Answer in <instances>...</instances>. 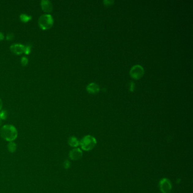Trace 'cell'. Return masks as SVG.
Returning <instances> with one entry per match:
<instances>
[{
    "instance_id": "cell-1",
    "label": "cell",
    "mask_w": 193,
    "mask_h": 193,
    "mask_svg": "<svg viewBox=\"0 0 193 193\" xmlns=\"http://www.w3.org/2000/svg\"><path fill=\"white\" fill-rule=\"evenodd\" d=\"M18 135V130L13 125H5L0 129V135L6 141L10 142L15 141Z\"/></svg>"
},
{
    "instance_id": "cell-2",
    "label": "cell",
    "mask_w": 193,
    "mask_h": 193,
    "mask_svg": "<svg viewBox=\"0 0 193 193\" xmlns=\"http://www.w3.org/2000/svg\"><path fill=\"white\" fill-rule=\"evenodd\" d=\"M97 144L96 138L91 135H85L80 141L79 146L83 150L89 151L95 148Z\"/></svg>"
},
{
    "instance_id": "cell-3",
    "label": "cell",
    "mask_w": 193,
    "mask_h": 193,
    "mask_svg": "<svg viewBox=\"0 0 193 193\" xmlns=\"http://www.w3.org/2000/svg\"><path fill=\"white\" fill-rule=\"evenodd\" d=\"M54 23V19L52 15L49 14H44L40 16L38 19V25L42 30L50 29Z\"/></svg>"
},
{
    "instance_id": "cell-4",
    "label": "cell",
    "mask_w": 193,
    "mask_h": 193,
    "mask_svg": "<svg viewBox=\"0 0 193 193\" xmlns=\"http://www.w3.org/2000/svg\"><path fill=\"white\" fill-rule=\"evenodd\" d=\"M145 73L143 67L140 65H134L131 68L130 70V75L134 79H139L141 78Z\"/></svg>"
},
{
    "instance_id": "cell-5",
    "label": "cell",
    "mask_w": 193,
    "mask_h": 193,
    "mask_svg": "<svg viewBox=\"0 0 193 193\" xmlns=\"http://www.w3.org/2000/svg\"><path fill=\"white\" fill-rule=\"evenodd\" d=\"M159 187L161 193H169L172 189V185L168 178H163L160 180L159 183Z\"/></svg>"
},
{
    "instance_id": "cell-6",
    "label": "cell",
    "mask_w": 193,
    "mask_h": 193,
    "mask_svg": "<svg viewBox=\"0 0 193 193\" xmlns=\"http://www.w3.org/2000/svg\"><path fill=\"white\" fill-rule=\"evenodd\" d=\"M83 156V152L82 150L79 148H74L71 149L69 153V158L71 160L77 161L78 160L81 159Z\"/></svg>"
},
{
    "instance_id": "cell-7",
    "label": "cell",
    "mask_w": 193,
    "mask_h": 193,
    "mask_svg": "<svg viewBox=\"0 0 193 193\" xmlns=\"http://www.w3.org/2000/svg\"><path fill=\"white\" fill-rule=\"evenodd\" d=\"M25 45L20 43L13 44L10 47V49L11 52L15 55H21L23 53Z\"/></svg>"
},
{
    "instance_id": "cell-8",
    "label": "cell",
    "mask_w": 193,
    "mask_h": 193,
    "mask_svg": "<svg viewBox=\"0 0 193 193\" xmlns=\"http://www.w3.org/2000/svg\"><path fill=\"white\" fill-rule=\"evenodd\" d=\"M41 9L45 13H51L53 10V4L49 0H42L40 2Z\"/></svg>"
},
{
    "instance_id": "cell-9",
    "label": "cell",
    "mask_w": 193,
    "mask_h": 193,
    "mask_svg": "<svg viewBox=\"0 0 193 193\" xmlns=\"http://www.w3.org/2000/svg\"><path fill=\"white\" fill-rule=\"evenodd\" d=\"M87 90L90 93H96L100 90L99 86L95 83H91L87 86Z\"/></svg>"
},
{
    "instance_id": "cell-10",
    "label": "cell",
    "mask_w": 193,
    "mask_h": 193,
    "mask_svg": "<svg viewBox=\"0 0 193 193\" xmlns=\"http://www.w3.org/2000/svg\"><path fill=\"white\" fill-rule=\"evenodd\" d=\"M80 141L78 138L74 136H72L69 138L68 139V144L69 145L73 148H77L79 146Z\"/></svg>"
},
{
    "instance_id": "cell-11",
    "label": "cell",
    "mask_w": 193,
    "mask_h": 193,
    "mask_svg": "<svg viewBox=\"0 0 193 193\" xmlns=\"http://www.w3.org/2000/svg\"><path fill=\"white\" fill-rule=\"evenodd\" d=\"M7 148H8L9 152L10 153H14L17 150V146L14 142H9L7 146Z\"/></svg>"
},
{
    "instance_id": "cell-12",
    "label": "cell",
    "mask_w": 193,
    "mask_h": 193,
    "mask_svg": "<svg viewBox=\"0 0 193 193\" xmlns=\"http://www.w3.org/2000/svg\"><path fill=\"white\" fill-rule=\"evenodd\" d=\"M19 18L22 22L26 23L30 21V20L32 19V16L25 14V13H22L19 15Z\"/></svg>"
},
{
    "instance_id": "cell-13",
    "label": "cell",
    "mask_w": 193,
    "mask_h": 193,
    "mask_svg": "<svg viewBox=\"0 0 193 193\" xmlns=\"http://www.w3.org/2000/svg\"><path fill=\"white\" fill-rule=\"evenodd\" d=\"M32 45L30 44H28L25 45V47H24V51L23 53L26 55H29L31 51V48H32Z\"/></svg>"
},
{
    "instance_id": "cell-14",
    "label": "cell",
    "mask_w": 193,
    "mask_h": 193,
    "mask_svg": "<svg viewBox=\"0 0 193 193\" xmlns=\"http://www.w3.org/2000/svg\"><path fill=\"white\" fill-rule=\"evenodd\" d=\"M8 112L5 110H1L0 111V119L2 120H5L8 117Z\"/></svg>"
},
{
    "instance_id": "cell-15",
    "label": "cell",
    "mask_w": 193,
    "mask_h": 193,
    "mask_svg": "<svg viewBox=\"0 0 193 193\" xmlns=\"http://www.w3.org/2000/svg\"><path fill=\"white\" fill-rule=\"evenodd\" d=\"M21 65L23 66H26L28 63V59L26 57H22V58H21Z\"/></svg>"
},
{
    "instance_id": "cell-16",
    "label": "cell",
    "mask_w": 193,
    "mask_h": 193,
    "mask_svg": "<svg viewBox=\"0 0 193 193\" xmlns=\"http://www.w3.org/2000/svg\"><path fill=\"white\" fill-rule=\"evenodd\" d=\"M71 166V163L70 161H69L68 160H66L64 161L63 163V167L65 169H67L69 168H70Z\"/></svg>"
},
{
    "instance_id": "cell-17",
    "label": "cell",
    "mask_w": 193,
    "mask_h": 193,
    "mask_svg": "<svg viewBox=\"0 0 193 193\" xmlns=\"http://www.w3.org/2000/svg\"><path fill=\"white\" fill-rule=\"evenodd\" d=\"M14 35L13 33H9L6 35V39L8 40H11L14 39Z\"/></svg>"
},
{
    "instance_id": "cell-18",
    "label": "cell",
    "mask_w": 193,
    "mask_h": 193,
    "mask_svg": "<svg viewBox=\"0 0 193 193\" xmlns=\"http://www.w3.org/2000/svg\"><path fill=\"white\" fill-rule=\"evenodd\" d=\"M135 88V84L133 82L130 83V90L131 91H133Z\"/></svg>"
},
{
    "instance_id": "cell-19",
    "label": "cell",
    "mask_w": 193,
    "mask_h": 193,
    "mask_svg": "<svg viewBox=\"0 0 193 193\" xmlns=\"http://www.w3.org/2000/svg\"><path fill=\"white\" fill-rule=\"evenodd\" d=\"M4 38H5V36L4 34L2 32H0V41L4 40Z\"/></svg>"
},
{
    "instance_id": "cell-20",
    "label": "cell",
    "mask_w": 193,
    "mask_h": 193,
    "mask_svg": "<svg viewBox=\"0 0 193 193\" xmlns=\"http://www.w3.org/2000/svg\"><path fill=\"white\" fill-rule=\"evenodd\" d=\"M104 2H107V4H105V5H111L113 2V1H104Z\"/></svg>"
},
{
    "instance_id": "cell-21",
    "label": "cell",
    "mask_w": 193,
    "mask_h": 193,
    "mask_svg": "<svg viewBox=\"0 0 193 193\" xmlns=\"http://www.w3.org/2000/svg\"><path fill=\"white\" fill-rule=\"evenodd\" d=\"M2 106H3V103H2V100L0 99V111L2 110Z\"/></svg>"
},
{
    "instance_id": "cell-22",
    "label": "cell",
    "mask_w": 193,
    "mask_h": 193,
    "mask_svg": "<svg viewBox=\"0 0 193 193\" xmlns=\"http://www.w3.org/2000/svg\"><path fill=\"white\" fill-rule=\"evenodd\" d=\"M2 119H0V128H1V127L2 126Z\"/></svg>"
}]
</instances>
